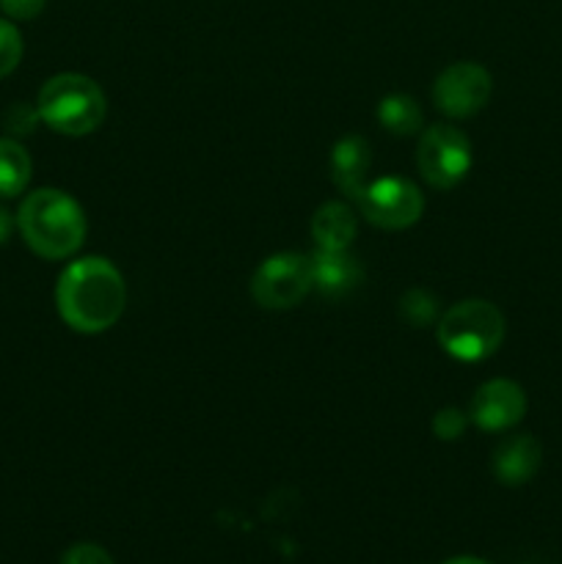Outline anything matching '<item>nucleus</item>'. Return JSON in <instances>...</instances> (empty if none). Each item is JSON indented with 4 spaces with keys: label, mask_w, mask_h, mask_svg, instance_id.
I'll use <instances>...</instances> for the list:
<instances>
[{
    "label": "nucleus",
    "mask_w": 562,
    "mask_h": 564,
    "mask_svg": "<svg viewBox=\"0 0 562 564\" xmlns=\"http://www.w3.org/2000/svg\"><path fill=\"white\" fill-rule=\"evenodd\" d=\"M378 119L395 135H413L422 127V110L406 94H391V97H386L380 102Z\"/></svg>",
    "instance_id": "15"
},
{
    "label": "nucleus",
    "mask_w": 562,
    "mask_h": 564,
    "mask_svg": "<svg viewBox=\"0 0 562 564\" xmlns=\"http://www.w3.org/2000/svg\"><path fill=\"white\" fill-rule=\"evenodd\" d=\"M312 235L323 251H347V246L356 237V215L350 213L347 204H323L312 218Z\"/></svg>",
    "instance_id": "13"
},
{
    "label": "nucleus",
    "mask_w": 562,
    "mask_h": 564,
    "mask_svg": "<svg viewBox=\"0 0 562 564\" xmlns=\"http://www.w3.org/2000/svg\"><path fill=\"white\" fill-rule=\"evenodd\" d=\"M439 314V301L424 290H413L402 297V317L411 325H428Z\"/></svg>",
    "instance_id": "16"
},
{
    "label": "nucleus",
    "mask_w": 562,
    "mask_h": 564,
    "mask_svg": "<svg viewBox=\"0 0 562 564\" xmlns=\"http://www.w3.org/2000/svg\"><path fill=\"white\" fill-rule=\"evenodd\" d=\"M439 341L457 361H485L505 341V314L490 301H461L439 319Z\"/></svg>",
    "instance_id": "4"
},
{
    "label": "nucleus",
    "mask_w": 562,
    "mask_h": 564,
    "mask_svg": "<svg viewBox=\"0 0 562 564\" xmlns=\"http://www.w3.org/2000/svg\"><path fill=\"white\" fill-rule=\"evenodd\" d=\"M312 290V259L298 253H275L257 268L251 295L264 308H292Z\"/></svg>",
    "instance_id": "7"
},
{
    "label": "nucleus",
    "mask_w": 562,
    "mask_h": 564,
    "mask_svg": "<svg viewBox=\"0 0 562 564\" xmlns=\"http://www.w3.org/2000/svg\"><path fill=\"white\" fill-rule=\"evenodd\" d=\"M22 240L44 259H66L86 240V215L64 191H33L17 213Z\"/></svg>",
    "instance_id": "2"
},
{
    "label": "nucleus",
    "mask_w": 562,
    "mask_h": 564,
    "mask_svg": "<svg viewBox=\"0 0 562 564\" xmlns=\"http://www.w3.org/2000/svg\"><path fill=\"white\" fill-rule=\"evenodd\" d=\"M463 430H466V416L461 411H455V408H446V411H441L433 419V433L444 441L461 438Z\"/></svg>",
    "instance_id": "18"
},
{
    "label": "nucleus",
    "mask_w": 562,
    "mask_h": 564,
    "mask_svg": "<svg viewBox=\"0 0 562 564\" xmlns=\"http://www.w3.org/2000/svg\"><path fill=\"white\" fill-rule=\"evenodd\" d=\"M309 259H312V290L323 292V295L342 297L356 290L358 281H361V268L345 251H323V248H317V253Z\"/></svg>",
    "instance_id": "11"
},
{
    "label": "nucleus",
    "mask_w": 562,
    "mask_h": 564,
    "mask_svg": "<svg viewBox=\"0 0 562 564\" xmlns=\"http://www.w3.org/2000/svg\"><path fill=\"white\" fill-rule=\"evenodd\" d=\"M58 314L77 334H102L119 323L127 303V286L119 270L102 257L72 262L55 286Z\"/></svg>",
    "instance_id": "1"
},
{
    "label": "nucleus",
    "mask_w": 562,
    "mask_h": 564,
    "mask_svg": "<svg viewBox=\"0 0 562 564\" xmlns=\"http://www.w3.org/2000/svg\"><path fill=\"white\" fill-rule=\"evenodd\" d=\"M31 182V158L11 138H0V198H14Z\"/></svg>",
    "instance_id": "14"
},
{
    "label": "nucleus",
    "mask_w": 562,
    "mask_h": 564,
    "mask_svg": "<svg viewBox=\"0 0 562 564\" xmlns=\"http://www.w3.org/2000/svg\"><path fill=\"white\" fill-rule=\"evenodd\" d=\"M356 202L369 224L391 231L413 226L424 209L422 193L406 176H380V180L369 182L358 193Z\"/></svg>",
    "instance_id": "6"
},
{
    "label": "nucleus",
    "mask_w": 562,
    "mask_h": 564,
    "mask_svg": "<svg viewBox=\"0 0 562 564\" xmlns=\"http://www.w3.org/2000/svg\"><path fill=\"white\" fill-rule=\"evenodd\" d=\"M36 110L39 119L61 135H88L102 124L108 102L91 77L66 72L44 83Z\"/></svg>",
    "instance_id": "3"
},
{
    "label": "nucleus",
    "mask_w": 562,
    "mask_h": 564,
    "mask_svg": "<svg viewBox=\"0 0 562 564\" xmlns=\"http://www.w3.org/2000/svg\"><path fill=\"white\" fill-rule=\"evenodd\" d=\"M444 564H488V562L477 560V556H457V560H450V562H444Z\"/></svg>",
    "instance_id": "23"
},
{
    "label": "nucleus",
    "mask_w": 562,
    "mask_h": 564,
    "mask_svg": "<svg viewBox=\"0 0 562 564\" xmlns=\"http://www.w3.org/2000/svg\"><path fill=\"white\" fill-rule=\"evenodd\" d=\"M0 9L14 20H33L42 14L44 0H0Z\"/></svg>",
    "instance_id": "20"
},
{
    "label": "nucleus",
    "mask_w": 562,
    "mask_h": 564,
    "mask_svg": "<svg viewBox=\"0 0 562 564\" xmlns=\"http://www.w3.org/2000/svg\"><path fill=\"white\" fill-rule=\"evenodd\" d=\"M61 564H114L110 554L94 543H77L64 554Z\"/></svg>",
    "instance_id": "19"
},
{
    "label": "nucleus",
    "mask_w": 562,
    "mask_h": 564,
    "mask_svg": "<svg viewBox=\"0 0 562 564\" xmlns=\"http://www.w3.org/2000/svg\"><path fill=\"white\" fill-rule=\"evenodd\" d=\"M369 165H372V152L367 141L358 135L342 138L331 154V174H334L336 187L350 198H358V193L364 191V176Z\"/></svg>",
    "instance_id": "12"
},
{
    "label": "nucleus",
    "mask_w": 562,
    "mask_h": 564,
    "mask_svg": "<svg viewBox=\"0 0 562 564\" xmlns=\"http://www.w3.org/2000/svg\"><path fill=\"white\" fill-rule=\"evenodd\" d=\"M527 413V394L507 378L488 380L472 400V422L485 433H501L516 427Z\"/></svg>",
    "instance_id": "9"
},
{
    "label": "nucleus",
    "mask_w": 562,
    "mask_h": 564,
    "mask_svg": "<svg viewBox=\"0 0 562 564\" xmlns=\"http://www.w3.org/2000/svg\"><path fill=\"white\" fill-rule=\"evenodd\" d=\"M474 154L472 143L463 135L461 130L450 124H435L428 127L419 138L417 149V165L419 174L424 176L430 187H439V191H452L455 185H461L466 180V174L472 171Z\"/></svg>",
    "instance_id": "5"
},
{
    "label": "nucleus",
    "mask_w": 562,
    "mask_h": 564,
    "mask_svg": "<svg viewBox=\"0 0 562 564\" xmlns=\"http://www.w3.org/2000/svg\"><path fill=\"white\" fill-rule=\"evenodd\" d=\"M543 449L532 435H512L494 452V477L501 485H523L538 474Z\"/></svg>",
    "instance_id": "10"
},
{
    "label": "nucleus",
    "mask_w": 562,
    "mask_h": 564,
    "mask_svg": "<svg viewBox=\"0 0 562 564\" xmlns=\"http://www.w3.org/2000/svg\"><path fill=\"white\" fill-rule=\"evenodd\" d=\"M490 75L485 66L461 61V64L446 66L433 86V99L439 110H444L452 119H466L485 108L490 99Z\"/></svg>",
    "instance_id": "8"
},
{
    "label": "nucleus",
    "mask_w": 562,
    "mask_h": 564,
    "mask_svg": "<svg viewBox=\"0 0 562 564\" xmlns=\"http://www.w3.org/2000/svg\"><path fill=\"white\" fill-rule=\"evenodd\" d=\"M11 229H14V220H11V213L6 207H0V246L9 240Z\"/></svg>",
    "instance_id": "22"
},
{
    "label": "nucleus",
    "mask_w": 562,
    "mask_h": 564,
    "mask_svg": "<svg viewBox=\"0 0 562 564\" xmlns=\"http://www.w3.org/2000/svg\"><path fill=\"white\" fill-rule=\"evenodd\" d=\"M36 119H39V110L25 108V105L20 102L9 110V116H6V124H9V130H14V132H31L33 121Z\"/></svg>",
    "instance_id": "21"
},
{
    "label": "nucleus",
    "mask_w": 562,
    "mask_h": 564,
    "mask_svg": "<svg viewBox=\"0 0 562 564\" xmlns=\"http://www.w3.org/2000/svg\"><path fill=\"white\" fill-rule=\"evenodd\" d=\"M22 58V36L11 22L0 20V77L11 75Z\"/></svg>",
    "instance_id": "17"
}]
</instances>
